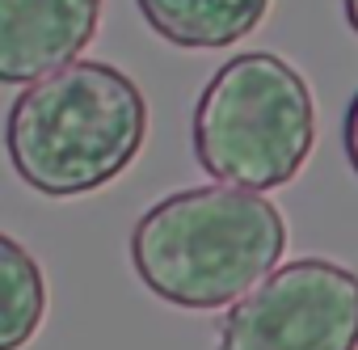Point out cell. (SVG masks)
I'll use <instances>...</instances> for the list:
<instances>
[{
  "label": "cell",
  "instance_id": "1",
  "mask_svg": "<svg viewBox=\"0 0 358 350\" xmlns=\"http://www.w3.org/2000/svg\"><path fill=\"white\" fill-rule=\"evenodd\" d=\"M287 249L282 211L236 186H190L160 199L131 228L139 283L177 308L207 312L241 304L270 279Z\"/></svg>",
  "mask_w": 358,
  "mask_h": 350
},
{
  "label": "cell",
  "instance_id": "2",
  "mask_svg": "<svg viewBox=\"0 0 358 350\" xmlns=\"http://www.w3.org/2000/svg\"><path fill=\"white\" fill-rule=\"evenodd\" d=\"M148 139V97L114 64L76 59L26 85L5 118L13 173L47 199L110 186Z\"/></svg>",
  "mask_w": 358,
  "mask_h": 350
},
{
  "label": "cell",
  "instance_id": "3",
  "mask_svg": "<svg viewBox=\"0 0 358 350\" xmlns=\"http://www.w3.org/2000/svg\"><path fill=\"white\" fill-rule=\"evenodd\" d=\"M312 144V89L274 51H241L194 102V156L220 186L278 190L303 169Z\"/></svg>",
  "mask_w": 358,
  "mask_h": 350
},
{
  "label": "cell",
  "instance_id": "4",
  "mask_svg": "<svg viewBox=\"0 0 358 350\" xmlns=\"http://www.w3.org/2000/svg\"><path fill=\"white\" fill-rule=\"evenodd\" d=\"M220 350H358V274L329 258L278 266L228 308Z\"/></svg>",
  "mask_w": 358,
  "mask_h": 350
},
{
  "label": "cell",
  "instance_id": "5",
  "mask_svg": "<svg viewBox=\"0 0 358 350\" xmlns=\"http://www.w3.org/2000/svg\"><path fill=\"white\" fill-rule=\"evenodd\" d=\"M101 0H0V80L34 85L93 43Z\"/></svg>",
  "mask_w": 358,
  "mask_h": 350
},
{
  "label": "cell",
  "instance_id": "6",
  "mask_svg": "<svg viewBox=\"0 0 358 350\" xmlns=\"http://www.w3.org/2000/svg\"><path fill=\"white\" fill-rule=\"evenodd\" d=\"M148 30L186 51H224L253 34L270 0H135Z\"/></svg>",
  "mask_w": 358,
  "mask_h": 350
},
{
  "label": "cell",
  "instance_id": "7",
  "mask_svg": "<svg viewBox=\"0 0 358 350\" xmlns=\"http://www.w3.org/2000/svg\"><path fill=\"white\" fill-rule=\"evenodd\" d=\"M0 279H5V321L0 350H22L47 316V279L34 253L17 237H0Z\"/></svg>",
  "mask_w": 358,
  "mask_h": 350
},
{
  "label": "cell",
  "instance_id": "8",
  "mask_svg": "<svg viewBox=\"0 0 358 350\" xmlns=\"http://www.w3.org/2000/svg\"><path fill=\"white\" fill-rule=\"evenodd\" d=\"M341 144H345L350 169L358 173V93L350 97V110H345V122H341Z\"/></svg>",
  "mask_w": 358,
  "mask_h": 350
},
{
  "label": "cell",
  "instance_id": "9",
  "mask_svg": "<svg viewBox=\"0 0 358 350\" xmlns=\"http://www.w3.org/2000/svg\"><path fill=\"white\" fill-rule=\"evenodd\" d=\"M341 13H345V26L358 34V0H341Z\"/></svg>",
  "mask_w": 358,
  "mask_h": 350
}]
</instances>
